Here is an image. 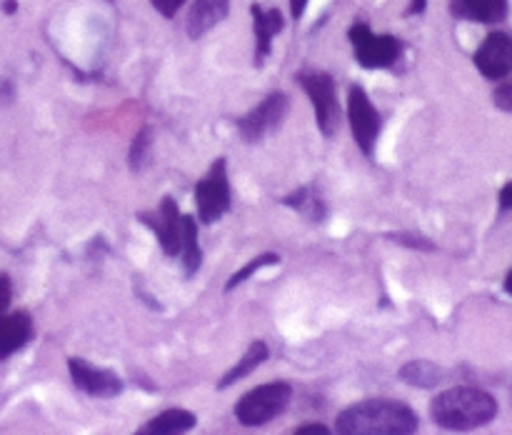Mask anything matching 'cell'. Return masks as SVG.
Listing matches in <instances>:
<instances>
[{
	"label": "cell",
	"mask_w": 512,
	"mask_h": 435,
	"mask_svg": "<svg viewBox=\"0 0 512 435\" xmlns=\"http://www.w3.org/2000/svg\"><path fill=\"white\" fill-rule=\"evenodd\" d=\"M443 378V370L435 363H428V360H413V363H408L400 370V380L415 385V388H435Z\"/></svg>",
	"instance_id": "obj_20"
},
{
	"label": "cell",
	"mask_w": 512,
	"mask_h": 435,
	"mask_svg": "<svg viewBox=\"0 0 512 435\" xmlns=\"http://www.w3.org/2000/svg\"><path fill=\"white\" fill-rule=\"evenodd\" d=\"M280 263V255L278 253H260L258 258L248 260V263L243 265V268L238 270V273H233L228 278V283H225V293H230V290H235L238 285H243L245 280L250 278V275H255L258 270L268 268V265H278Z\"/></svg>",
	"instance_id": "obj_21"
},
{
	"label": "cell",
	"mask_w": 512,
	"mask_h": 435,
	"mask_svg": "<svg viewBox=\"0 0 512 435\" xmlns=\"http://www.w3.org/2000/svg\"><path fill=\"white\" fill-rule=\"evenodd\" d=\"M493 100L500 110H508V113H512V80L510 83H503L495 88Z\"/></svg>",
	"instance_id": "obj_24"
},
{
	"label": "cell",
	"mask_w": 512,
	"mask_h": 435,
	"mask_svg": "<svg viewBox=\"0 0 512 435\" xmlns=\"http://www.w3.org/2000/svg\"><path fill=\"white\" fill-rule=\"evenodd\" d=\"M250 15H253V30H255V65H263L273 50V38L283 30L285 20L278 8H260V5H250Z\"/></svg>",
	"instance_id": "obj_12"
},
{
	"label": "cell",
	"mask_w": 512,
	"mask_h": 435,
	"mask_svg": "<svg viewBox=\"0 0 512 435\" xmlns=\"http://www.w3.org/2000/svg\"><path fill=\"white\" fill-rule=\"evenodd\" d=\"M150 5H153L163 18H173V15L183 8L185 0H150Z\"/></svg>",
	"instance_id": "obj_25"
},
{
	"label": "cell",
	"mask_w": 512,
	"mask_h": 435,
	"mask_svg": "<svg viewBox=\"0 0 512 435\" xmlns=\"http://www.w3.org/2000/svg\"><path fill=\"white\" fill-rule=\"evenodd\" d=\"M475 68L488 80H503L512 73V35L495 30L473 55Z\"/></svg>",
	"instance_id": "obj_11"
},
{
	"label": "cell",
	"mask_w": 512,
	"mask_h": 435,
	"mask_svg": "<svg viewBox=\"0 0 512 435\" xmlns=\"http://www.w3.org/2000/svg\"><path fill=\"white\" fill-rule=\"evenodd\" d=\"M70 380L78 390L93 395V398H115L123 393L125 383L115 370L108 368H95L93 363L83 358H70L68 360Z\"/></svg>",
	"instance_id": "obj_10"
},
{
	"label": "cell",
	"mask_w": 512,
	"mask_h": 435,
	"mask_svg": "<svg viewBox=\"0 0 512 435\" xmlns=\"http://www.w3.org/2000/svg\"><path fill=\"white\" fill-rule=\"evenodd\" d=\"M180 255H183L185 278H193L203 265V250H200L198 225H195L193 215H183V245H180Z\"/></svg>",
	"instance_id": "obj_19"
},
{
	"label": "cell",
	"mask_w": 512,
	"mask_h": 435,
	"mask_svg": "<svg viewBox=\"0 0 512 435\" xmlns=\"http://www.w3.org/2000/svg\"><path fill=\"white\" fill-rule=\"evenodd\" d=\"M430 415L443 430H475L498 415V400L475 385H458L443 390L430 403Z\"/></svg>",
	"instance_id": "obj_2"
},
{
	"label": "cell",
	"mask_w": 512,
	"mask_h": 435,
	"mask_svg": "<svg viewBox=\"0 0 512 435\" xmlns=\"http://www.w3.org/2000/svg\"><path fill=\"white\" fill-rule=\"evenodd\" d=\"M150 145H153V130H150V125H143V128L135 133L133 143H130V150H128L130 170H143V165L148 163L150 158Z\"/></svg>",
	"instance_id": "obj_22"
},
{
	"label": "cell",
	"mask_w": 512,
	"mask_h": 435,
	"mask_svg": "<svg viewBox=\"0 0 512 435\" xmlns=\"http://www.w3.org/2000/svg\"><path fill=\"white\" fill-rule=\"evenodd\" d=\"M283 203L288 205V208L305 213L310 220H315V223H323L325 215H328V205L320 198L315 185H303V188H298L295 193H290Z\"/></svg>",
	"instance_id": "obj_18"
},
{
	"label": "cell",
	"mask_w": 512,
	"mask_h": 435,
	"mask_svg": "<svg viewBox=\"0 0 512 435\" xmlns=\"http://www.w3.org/2000/svg\"><path fill=\"white\" fill-rule=\"evenodd\" d=\"M498 200H500V213H510L512 210V180L500 188Z\"/></svg>",
	"instance_id": "obj_27"
},
{
	"label": "cell",
	"mask_w": 512,
	"mask_h": 435,
	"mask_svg": "<svg viewBox=\"0 0 512 435\" xmlns=\"http://www.w3.org/2000/svg\"><path fill=\"white\" fill-rule=\"evenodd\" d=\"M505 293L512 295V270L508 273V278H505Z\"/></svg>",
	"instance_id": "obj_32"
},
{
	"label": "cell",
	"mask_w": 512,
	"mask_h": 435,
	"mask_svg": "<svg viewBox=\"0 0 512 435\" xmlns=\"http://www.w3.org/2000/svg\"><path fill=\"white\" fill-rule=\"evenodd\" d=\"M230 0H195L188 10V20H185V30L193 40L203 38L208 30L223 23L228 18Z\"/></svg>",
	"instance_id": "obj_14"
},
{
	"label": "cell",
	"mask_w": 512,
	"mask_h": 435,
	"mask_svg": "<svg viewBox=\"0 0 512 435\" xmlns=\"http://www.w3.org/2000/svg\"><path fill=\"white\" fill-rule=\"evenodd\" d=\"M348 120L350 130H353L355 145L363 150L365 158H370L375 150V143H378L380 128H383V118L375 110L373 100L368 98L363 85H353L348 90Z\"/></svg>",
	"instance_id": "obj_8"
},
{
	"label": "cell",
	"mask_w": 512,
	"mask_h": 435,
	"mask_svg": "<svg viewBox=\"0 0 512 435\" xmlns=\"http://www.w3.org/2000/svg\"><path fill=\"white\" fill-rule=\"evenodd\" d=\"M290 398H293V388L285 380L263 383L258 388L248 390L238 400V405H235V418L245 428H260V425L278 418L288 408Z\"/></svg>",
	"instance_id": "obj_4"
},
{
	"label": "cell",
	"mask_w": 512,
	"mask_h": 435,
	"mask_svg": "<svg viewBox=\"0 0 512 435\" xmlns=\"http://www.w3.org/2000/svg\"><path fill=\"white\" fill-rule=\"evenodd\" d=\"M10 300H13V283H10L8 275L0 273V318H3L5 310H8Z\"/></svg>",
	"instance_id": "obj_26"
},
{
	"label": "cell",
	"mask_w": 512,
	"mask_h": 435,
	"mask_svg": "<svg viewBox=\"0 0 512 435\" xmlns=\"http://www.w3.org/2000/svg\"><path fill=\"white\" fill-rule=\"evenodd\" d=\"M138 218L148 225V230H153L155 238L160 240V248H163V253L168 258L180 255V245H183V215H180L175 198L165 195L158 208L148 210V213H140Z\"/></svg>",
	"instance_id": "obj_9"
},
{
	"label": "cell",
	"mask_w": 512,
	"mask_h": 435,
	"mask_svg": "<svg viewBox=\"0 0 512 435\" xmlns=\"http://www.w3.org/2000/svg\"><path fill=\"white\" fill-rule=\"evenodd\" d=\"M33 335V318L25 310H15V313L3 315L0 318V360L10 358L20 348H25L33 340Z\"/></svg>",
	"instance_id": "obj_13"
},
{
	"label": "cell",
	"mask_w": 512,
	"mask_h": 435,
	"mask_svg": "<svg viewBox=\"0 0 512 435\" xmlns=\"http://www.w3.org/2000/svg\"><path fill=\"white\" fill-rule=\"evenodd\" d=\"M418 413L400 400H363L335 420V430L343 435H410L418 433Z\"/></svg>",
	"instance_id": "obj_1"
},
{
	"label": "cell",
	"mask_w": 512,
	"mask_h": 435,
	"mask_svg": "<svg viewBox=\"0 0 512 435\" xmlns=\"http://www.w3.org/2000/svg\"><path fill=\"white\" fill-rule=\"evenodd\" d=\"M348 38L353 43V53L358 63L368 70L390 68L393 63H398L400 53H403V43L395 35L373 33L368 23L350 25Z\"/></svg>",
	"instance_id": "obj_6"
},
{
	"label": "cell",
	"mask_w": 512,
	"mask_h": 435,
	"mask_svg": "<svg viewBox=\"0 0 512 435\" xmlns=\"http://www.w3.org/2000/svg\"><path fill=\"white\" fill-rule=\"evenodd\" d=\"M425 8H428V0H410L408 15H420V13H425Z\"/></svg>",
	"instance_id": "obj_30"
},
{
	"label": "cell",
	"mask_w": 512,
	"mask_h": 435,
	"mask_svg": "<svg viewBox=\"0 0 512 435\" xmlns=\"http://www.w3.org/2000/svg\"><path fill=\"white\" fill-rule=\"evenodd\" d=\"M388 240H393V243H398V245H405V248L435 250V245L430 243L428 238H420V235H413V233H390Z\"/></svg>",
	"instance_id": "obj_23"
},
{
	"label": "cell",
	"mask_w": 512,
	"mask_h": 435,
	"mask_svg": "<svg viewBox=\"0 0 512 435\" xmlns=\"http://www.w3.org/2000/svg\"><path fill=\"white\" fill-rule=\"evenodd\" d=\"M450 13L455 18L495 25L508 18L510 3L508 0H450Z\"/></svg>",
	"instance_id": "obj_15"
},
{
	"label": "cell",
	"mask_w": 512,
	"mask_h": 435,
	"mask_svg": "<svg viewBox=\"0 0 512 435\" xmlns=\"http://www.w3.org/2000/svg\"><path fill=\"white\" fill-rule=\"evenodd\" d=\"M268 355H270V350L263 340H255V343H250L248 350L243 353V358H240L238 363H235L233 368L223 375V378H220L218 390H228L230 385L238 383V380H243L245 375L255 373V370H258V365H263L265 360H268Z\"/></svg>",
	"instance_id": "obj_17"
},
{
	"label": "cell",
	"mask_w": 512,
	"mask_h": 435,
	"mask_svg": "<svg viewBox=\"0 0 512 435\" xmlns=\"http://www.w3.org/2000/svg\"><path fill=\"white\" fill-rule=\"evenodd\" d=\"M290 110V98L283 93V90H275L268 98L260 100L250 113H245L243 118L238 120V133L245 143H260L265 135L275 133V130L283 125L285 115Z\"/></svg>",
	"instance_id": "obj_7"
},
{
	"label": "cell",
	"mask_w": 512,
	"mask_h": 435,
	"mask_svg": "<svg viewBox=\"0 0 512 435\" xmlns=\"http://www.w3.org/2000/svg\"><path fill=\"white\" fill-rule=\"evenodd\" d=\"M295 435H328V428L323 423H305L293 430Z\"/></svg>",
	"instance_id": "obj_28"
},
{
	"label": "cell",
	"mask_w": 512,
	"mask_h": 435,
	"mask_svg": "<svg viewBox=\"0 0 512 435\" xmlns=\"http://www.w3.org/2000/svg\"><path fill=\"white\" fill-rule=\"evenodd\" d=\"M305 8H308V0H290V15H293L295 20L303 18Z\"/></svg>",
	"instance_id": "obj_29"
},
{
	"label": "cell",
	"mask_w": 512,
	"mask_h": 435,
	"mask_svg": "<svg viewBox=\"0 0 512 435\" xmlns=\"http://www.w3.org/2000/svg\"><path fill=\"white\" fill-rule=\"evenodd\" d=\"M300 88L308 93L310 103H313L315 120H318V128L325 138H333L340 128V103H338V85L335 78L325 70L318 68H303L295 73Z\"/></svg>",
	"instance_id": "obj_3"
},
{
	"label": "cell",
	"mask_w": 512,
	"mask_h": 435,
	"mask_svg": "<svg viewBox=\"0 0 512 435\" xmlns=\"http://www.w3.org/2000/svg\"><path fill=\"white\" fill-rule=\"evenodd\" d=\"M195 425H198L195 413H190V410H183V408H170L165 410V413L155 415L153 420H148V423L138 430V435L188 433V430H193Z\"/></svg>",
	"instance_id": "obj_16"
},
{
	"label": "cell",
	"mask_w": 512,
	"mask_h": 435,
	"mask_svg": "<svg viewBox=\"0 0 512 435\" xmlns=\"http://www.w3.org/2000/svg\"><path fill=\"white\" fill-rule=\"evenodd\" d=\"M3 10L5 13H15V10H18V3H15V0H5Z\"/></svg>",
	"instance_id": "obj_31"
},
{
	"label": "cell",
	"mask_w": 512,
	"mask_h": 435,
	"mask_svg": "<svg viewBox=\"0 0 512 435\" xmlns=\"http://www.w3.org/2000/svg\"><path fill=\"white\" fill-rule=\"evenodd\" d=\"M233 203L228 180V165L225 158H218L210 165L208 173L195 183V208H198V220L203 225H213L223 218Z\"/></svg>",
	"instance_id": "obj_5"
}]
</instances>
